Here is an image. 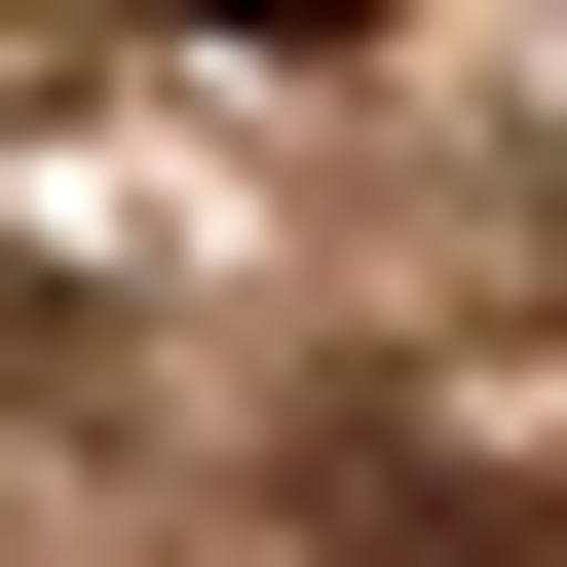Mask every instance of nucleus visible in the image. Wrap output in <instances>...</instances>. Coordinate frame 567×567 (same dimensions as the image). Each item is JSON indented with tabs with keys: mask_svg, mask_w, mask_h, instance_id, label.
Here are the masks:
<instances>
[{
	"mask_svg": "<svg viewBox=\"0 0 567 567\" xmlns=\"http://www.w3.org/2000/svg\"><path fill=\"white\" fill-rule=\"evenodd\" d=\"M189 39H265V76H303V39H379V0H189Z\"/></svg>",
	"mask_w": 567,
	"mask_h": 567,
	"instance_id": "1",
	"label": "nucleus"
}]
</instances>
